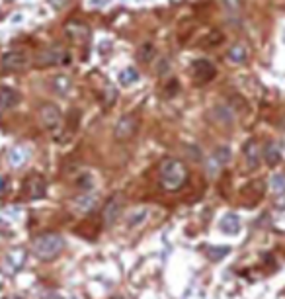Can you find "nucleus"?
I'll return each instance as SVG.
<instances>
[{"label":"nucleus","instance_id":"obj_1","mask_svg":"<svg viewBox=\"0 0 285 299\" xmlns=\"http://www.w3.org/2000/svg\"><path fill=\"white\" fill-rule=\"evenodd\" d=\"M65 246V241L61 235L57 233H45V235H39L36 241H34V254L39 258V260H51L55 258Z\"/></svg>","mask_w":285,"mask_h":299},{"label":"nucleus","instance_id":"obj_2","mask_svg":"<svg viewBox=\"0 0 285 299\" xmlns=\"http://www.w3.org/2000/svg\"><path fill=\"white\" fill-rule=\"evenodd\" d=\"M160 182L168 190H178L186 182V170L182 163L176 159H166L160 165Z\"/></svg>","mask_w":285,"mask_h":299},{"label":"nucleus","instance_id":"obj_3","mask_svg":"<svg viewBox=\"0 0 285 299\" xmlns=\"http://www.w3.org/2000/svg\"><path fill=\"white\" fill-rule=\"evenodd\" d=\"M39 117H41L43 127L51 133H57L63 125V113L55 104H43L39 110Z\"/></svg>","mask_w":285,"mask_h":299},{"label":"nucleus","instance_id":"obj_4","mask_svg":"<svg viewBox=\"0 0 285 299\" xmlns=\"http://www.w3.org/2000/svg\"><path fill=\"white\" fill-rule=\"evenodd\" d=\"M69 61V53L65 47L61 45H53L49 49H45L43 53H39L37 57V65L39 67H53V65H63Z\"/></svg>","mask_w":285,"mask_h":299},{"label":"nucleus","instance_id":"obj_5","mask_svg":"<svg viewBox=\"0 0 285 299\" xmlns=\"http://www.w3.org/2000/svg\"><path fill=\"white\" fill-rule=\"evenodd\" d=\"M229 161H231V149H229L227 145L217 147L215 151H213V155L209 157V161L205 163L207 174H209V176H217V172H219Z\"/></svg>","mask_w":285,"mask_h":299},{"label":"nucleus","instance_id":"obj_6","mask_svg":"<svg viewBox=\"0 0 285 299\" xmlns=\"http://www.w3.org/2000/svg\"><path fill=\"white\" fill-rule=\"evenodd\" d=\"M30 63V57L26 51L22 49H14V51H6L2 57H0V67L6 71H18L24 69Z\"/></svg>","mask_w":285,"mask_h":299},{"label":"nucleus","instance_id":"obj_7","mask_svg":"<svg viewBox=\"0 0 285 299\" xmlns=\"http://www.w3.org/2000/svg\"><path fill=\"white\" fill-rule=\"evenodd\" d=\"M192 73H194V78H196L197 84H207V82L213 80L215 75H217L213 63H209V61H205V59H197V61H194V65H192Z\"/></svg>","mask_w":285,"mask_h":299},{"label":"nucleus","instance_id":"obj_8","mask_svg":"<svg viewBox=\"0 0 285 299\" xmlns=\"http://www.w3.org/2000/svg\"><path fill=\"white\" fill-rule=\"evenodd\" d=\"M137 131V119L133 115H121L113 127V137L117 141H125L129 137H133Z\"/></svg>","mask_w":285,"mask_h":299},{"label":"nucleus","instance_id":"obj_9","mask_svg":"<svg viewBox=\"0 0 285 299\" xmlns=\"http://www.w3.org/2000/svg\"><path fill=\"white\" fill-rule=\"evenodd\" d=\"M96 206H98V194H94V192H84V194L76 196L71 204L72 211H76V213H90Z\"/></svg>","mask_w":285,"mask_h":299},{"label":"nucleus","instance_id":"obj_10","mask_svg":"<svg viewBox=\"0 0 285 299\" xmlns=\"http://www.w3.org/2000/svg\"><path fill=\"white\" fill-rule=\"evenodd\" d=\"M211 117H213L217 123H221V125H231V123H234V119H236V112H234L229 104H217V106H213V110H211Z\"/></svg>","mask_w":285,"mask_h":299},{"label":"nucleus","instance_id":"obj_11","mask_svg":"<svg viewBox=\"0 0 285 299\" xmlns=\"http://www.w3.org/2000/svg\"><path fill=\"white\" fill-rule=\"evenodd\" d=\"M26 194H28L32 200L43 198V196H45V180H43L39 174L28 176V180H26Z\"/></svg>","mask_w":285,"mask_h":299},{"label":"nucleus","instance_id":"obj_12","mask_svg":"<svg viewBox=\"0 0 285 299\" xmlns=\"http://www.w3.org/2000/svg\"><path fill=\"white\" fill-rule=\"evenodd\" d=\"M20 104V92L10 86H0V110H10Z\"/></svg>","mask_w":285,"mask_h":299},{"label":"nucleus","instance_id":"obj_13","mask_svg":"<svg viewBox=\"0 0 285 299\" xmlns=\"http://www.w3.org/2000/svg\"><path fill=\"white\" fill-rule=\"evenodd\" d=\"M262 153H260V147L256 145V141H248L244 147V161L248 165V168H256L260 165Z\"/></svg>","mask_w":285,"mask_h":299},{"label":"nucleus","instance_id":"obj_14","mask_svg":"<svg viewBox=\"0 0 285 299\" xmlns=\"http://www.w3.org/2000/svg\"><path fill=\"white\" fill-rule=\"evenodd\" d=\"M121 215V200L119 198H113L107 202V206L104 207V221L107 225H113L117 221V217Z\"/></svg>","mask_w":285,"mask_h":299},{"label":"nucleus","instance_id":"obj_15","mask_svg":"<svg viewBox=\"0 0 285 299\" xmlns=\"http://www.w3.org/2000/svg\"><path fill=\"white\" fill-rule=\"evenodd\" d=\"M147 219H149V209L147 207H137V209L127 213V227H131V229L141 227Z\"/></svg>","mask_w":285,"mask_h":299},{"label":"nucleus","instance_id":"obj_16","mask_svg":"<svg viewBox=\"0 0 285 299\" xmlns=\"http://www.w3.org/2000/svg\"><path fill=\"white\" fill-rule=\"evenodd\" d=\"M28 161V153L24 147H12L10 153H8V163L12 168H22Z\"/></svg>","mask_w":285,"mask_h":299},{"label":"nucleus","instance_id":"obj_17","mask_svg":"<svg viewBox=\"0 0 285 299\" xmlns=\"http://www.w3.org/2000/svg\"><path fill=\"white\" fill-rule=\"evenodd\" d=\"M221 231L227 233V235H236L240 231V219L234 213H227L221 219Z\"/></svg>","mask_w":285,"mask_h":299},{"label":"nucleus","instance_id":"obj_18","mask_svg":"<svg viewBox=\"0 0 285 299\" xmlns=\"http://www.w3.org/2000/svg\"><path fill=\"white\" fill-rule=\"evenodd\" d=\"M227 59H229L231 63H234V65H242V63L248 59V49H246L242 43H236V45H232V47L229 49Z\"/></svg>","mask_w":285,"mask_h":299},{"label":"nucleus","instance_id":"obj_19","mask_svg":"<svg viewBox=\"0 0 285 299\" xmlns=\"http://www.w3.org/2000/svg\"><path fill=\"white\" fill-rule=\"evenodd\" d=\"M281 159V151L275 143H267L266 149H264V161L267 163V167H275Z\"/></svg>","mask_w":285,"mask_h":299},{"label":"nucleus","instance_id":"obj_20","mask_svg":"<svg viewBox=\"0 0 285 299\" xmlns=\"http://www.w3.org/2000/svg\"><path fill=\"white\" fill-rule=\"evenodd\" d=\"M221 4H223V10H225V14L232 20V24H236L234 20H238L240 18V0H221Z\"/></svg>","mask_w":285,"mask_h":299},{"label":"nucleus","instance_id":"obj_21","mask_svg":"<svg viewBox=\"0 0 285 299\" xmlns=\"http://www.w3.org/2000/svg\"><path fill=\"white\" fill-rule=\"evenodd\" d=\"M51 88L57 92V94H65L71 90V78L65 76V75H57L51 78Z\"/></svg>","mask_w":285,"mask_h":299},{"label":"nucleus","instance_id":"obj_22","mask_svg":"<svg viewBox=\"0 0 285 299\" xmlns=\"http://www.w3.org/2000/svg\"><path fill=\"white\" fill-rule=\"evenodd\" d=\"M26 256H24V250H12L8 256H6V264L10 268V272H16L18 268H22Z\"/></svg>","mask_w":285,"mask_h":299},{"label":"nucleus","instance_id":"obj_23","mask_svg":"<svg viewBox=\"0 0 285 299\" xmlns=\"http://www.w3.org/2000/svg\"><path fill=\"white\" fill-rule=\"evenodd\" d=\"M269 188L273 190V194L283 196V194H285V172H277V174H273L271 180H269Z\"/></svg>","mask_w":285,"mask_h":299},{"label":"nucleus","instance_id":"obj_24","mask_svg":"<svg viewBox=\"0 0 285 299\" xmlns=\"http://www.w3.org/2000/svg\"><path fill=\"white\" fill-rule=\"evenodd\" d=\"M137 80H139V71L135 67H129V69H125V71L119 73V84H123V86L133 84Z\"/></svg>","mask_w":285,"mask_h":299},{"label":"nucleus","instance_id":"obj_25","mask_svg":"<svg viewBox=\"0 0 285 299\" xmlns=\"http://www.w3.org/2000/svg\"><path fill=\"white\" fill-rule=\"evenodd\" d=\"M155 53H157V49H155V45H151V43H145L141 49H139V55H137V59L141 61V63H149L153 57H155Z\"/></svg>","mask_w":285,"mask_h":299},{"label":"nucleus","instance_id":"obj_26","mask_svg":"<svg viewBox=\"0 0 285 299\" xmlns=\"http://www.w3.org/2000/svg\"><path fill=\"white\" fill-rule=\"evenodd\" d=\"M207 254L211 256V260H221V258H225V254H229V248L227 246H223V248H207Z\"/></svg>","mask_w":285,"mask_h":299},{"label":"nucleus","instance_id":"obj_27","mask_svg":"<svg viewBox=\"0 0 285 299\" xmlns=\"http://www.w3.org/2000/svg\"><path fill=\"white\" fill-rule=\"evenodd\" d=\"M178 90H180V86H178V80H170V82L166 84V90H164V94L170 98V96H174Z\"/></svg>","mask_w":285,"mask_h":299},{"label":"nucleus","instance_id":"obj_28","mask_svg":"<svg viewBox=\"0 0 285 299\" xmlns=\"http://www.w3.org/2000/svg\"><path fill=\"white\" fill-rule=\"evenodd\" d=\"M65 2H67V0H49V4H51L53 8H63Z\"/></svg>","mask_w":285,"mask_h":299},{"label":"nucleus","instance_id":"obj_29","mask_svg":"<svg viewBox=\"0 0 285 299\" xmlns=\"http://www.w3.org/2000/svg\"><path fill=\"white\" fill-rule=\"evenodd\" d=\"M6 192V178L0 174V194H4Z\"/></svg>","mask_w":285,"mask_h":299},{"label":"nucleus","instance_id":"obj_30","mask_svg":"<svg viewBox=\"0 0 285 299\" xmlns=\"http://www.w3.org/2000/svg\"><path fill=\"white\" fill-rule=\"evenodd\" d=\"M90 2H92L94 6H100V4H104V2H106V0H90Z\"/></svg>","mask_w":285,"mask_h":299},{"label":"nucleus","instance_id":"obj_31","mask_svg":"<svg viewBox=\"0 0 285 299\" xmlns=\"http://www.w3.org/2000/svg\"><path fill=\"white\" fill-rule=\"evenodd\" d=\"M281 147H283V155H285V137H283V141H281Z\"/></svg>","mask_w":285,"mask_h":299},{"label":"nucleus","instance_id":"obj_32","mask_svg":"<svg viewBox=\"0 0 285 299\" xmlns=\"http://www.w3.org/2000/svg\"><path fill=\"white\" fill-rule=\"evenodd\" d=\"M10 299H24V297H10Z\"/></svg>","mask_w":285,"mask_h":299},{"label":"nucleus","instance_id":"obj_33","mask_svg":"<svg viewBox=\"0 0 285 299\" xmlns=\"http://www.w3.org/2000/svg\"><path fill=\"white\" fill-rule=\"evenodd\" d=\"M283 125H285V121H283Z\"/></svg>","mask_w":285,"mask_h":299}]
</instances>
